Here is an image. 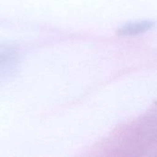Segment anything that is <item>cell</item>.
Returning <instances> with one entry per match:
<instances>
[{
    "label": "cell",
    "instance_id": "obj_1",
    "mask_svg": "<svg viewBox=\"0 0 157 157\" xmlns=\"http://www.w3.org/2000/svg\"><path fill=\"white\" fill-rule=\"evenodd\" d=\"M19 60L20 52L17 45L10 42L0 43V85L15 75Z\"/></svg>",
    "mask_w": 157,
    "mask_h": 157
},
{
    "label": "cell",
    "instance_id": "obj_2",
    "mask_svg": "<svg viewBox=\"0 0 157 157\" xmlns=\"http://www.w3.org/2000/svg\"><path fill=\"white\" fill-rule=\"evenodd\" d=\"M155 25V21L152 19L129 22L120 27L117 32L121 36H134V35L144 33L145 31L154 28Z\"/></svg>",
    "mask_w": 157,
    "mask_h": 157
}]
</instances>
